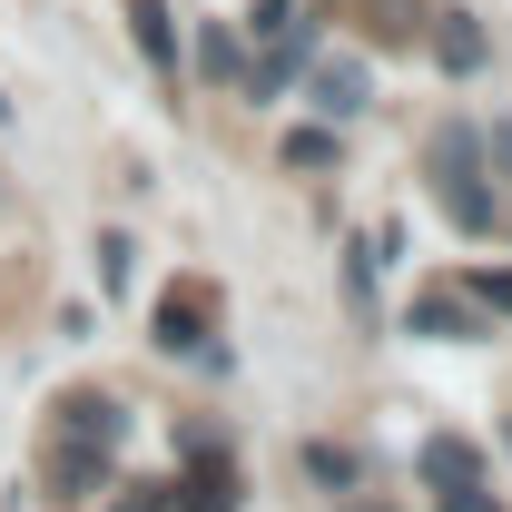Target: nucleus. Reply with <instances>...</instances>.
Masks as SVG:
<instances>
[{
    "label": "nucleus",
    "mask_w": 512,
    "mask_h": 512,
    "mask_svg": "<svg viewBox=\"0 0 512 512\" xmlns=\"http://www.w3.org/2000/svg\"><path fill=\"white\" fill-rule=\"evenodd\" d=\"M434 197H444V217L463 237H493V188H483V138L453 119L434 128Z\"/></svg>",
    "instance_id": "obj_1"
},
{
    "label": "nucleus",
    "mask_w": 512,
    "mask_h": 512,
    "mask_svg": "<svg viewBox=\"0 0 512 512\" xmlns=\"http://www.w3.org/2000/svg\"><path fill=\"white\" fill-rule=\"evenodd\" d=\"M237 463H227V444L217 434H188V473L168 483V512H237Z\"/></svg>",
    "instance_id": "obj_2"
},
{
    "label": "nucleus",
    "mask_w": 512,
    "mask_h": 512,
    "mask_svg": "<svg viewBox=\"0 0 512 512\" xmlns=\"http://www.w3.org/2000/svg\"><path fill=\"white\" fill-rule=\"evenodd\" d=\"M207 316H217V296H207V286H168V296H158V345H168V355H207V365H217Z\"/></svg>",
    "instance_id": "obj_3"
},
{
    "label": "nucleus",
    "mask_w": 512,
    "mask_h": 512,
    "mask_svg": "<svg viewBox=\"0 0 512 512\" xmlns=\"http://www.w3.org/2000/svg\"><path fill=\"white\" fill-rule=\"evenodd\" d=\"M306 60H316V20L296 10V20H286V30L266 40V60H256L247 79H237V89H247V99H276V89H286V79H296V69H306Z\"/></svg>",
    "instance_id": "obj_4"
},
{
    "label": "nucleus",
    "mask_w": 512,
    "mask_h": 512,
    "mask_svg": "<svg viewBox=\"0 0 512 512\" xmlns=\"http://www.w3.org/2000/svg\"><path fill=\"white\" fill-rule=\"evenodd\" d=\"M424 40H434V60H444L453 79H473V69L493 60V30H483L473 10H424Z\"/></svg>",
    "instance_id": "obj_5"
},
{
    "label": "nucleus",
    "mask_w": 512,
    "mask_h": 512,
    "mask_svg": "<svg viewBox=\"0 0 512 512\" xmlns=\"http://www.w3.org/2000/svg\"><path fill=\"white\" fill-rule=\"evenodd\" d=\"M306 99H316L325 119L345 128L355 109H365V99H375V69L355 60V50H335V60H316V79H306Z\"/></svg>",
    "instance_id": "obj_6"
},
{
    "label": "nucleus",
    "mask_w": 512,
    "mask_h": 512,
    "mask_svg": "<svg viewBox=\"0 0 512 512\" xmlns=\"http://www.w3.org/2000/svg\"><path fill=\"white\" fill-rule=\"evenodd\" d=\"M50 493H60V503L109 493V444H79V434H60V444H50Z\"/></svg>",
    "instance_id": "obj_7"
},
{
    "label": "nucleus",
    "mask_w": 512,
    "mask_h": 512,
    "mask_svg": "<svg viewBox=\"0 0 512 512\" xmlns=\"http://www.w3.org/2000/svg\"><path fill=\"white\" fill-rule=\"evenodd\" d=\"M60 434H79V444H109V453H119L128 404H119V394H99V384H79V394H60Z\"/></svg>",
    "instance_id": "obj_8"
},
{
    "label": "nucleus",
    "mask_w": 512,
    "mask_h": 512,
    "mask_svg": "<svg viewBox=\"0 0 512 512\" xmlns=\"http://www.w3.org/2000/svg\"><path fill=\"white\" fill-rule=\"evenodd\" d=\"M414 473H424L434 493H453V483H483V453L463 444V434H424V444H414Z\"/></svg>",
    "instance_id": "obj_9"
},
{
    "label": "nucleus",
    "mask_w": 512,
    "mask_h": 512,
    "mask_svg": "<svg viewBox=\"0 0 512 512\" xmlns=\"http://www.w3.org/2000/svg\"><path fill=\"white\" fill-rule=\"evenodd\" d=\"M404 325H414V335H444V345H473V335H483V306H473V296H414Z\"/></svg>",
    "instance_id": "obj_10"
},
{
    "label": "nucleus",
    "mask_w": 512,
    "mask_h": 512,
    "mask_svg": "<svg viewBox=\"0 0 512 512\" xmlns=\"http://www.w3.org/2000/svg\"><path fill=\"white\" fill-rule=\"evenodd\" d=\"M128 30H138V60L158 79H178V30H168V0H128Z\"/></svg>",
    "instance_id": "obj_11"
},
{
    "label": "nucleus",
    "mask_w": 512,
    "mask_h": 512,
    "mask_svg": "<svg viewBox=\"0 0 512 512\" xmlns=\"http://www.w3.org/2000/svg\"><path fill=\"white\" fill-rule=\"evenodd\" d=\"M197 69H207V79H247V40H237V20H207V30H197Z\"/></svg>",
    "instance_id": "obj_12"
},
{
    "label": "nucleus",
    "mask_w": 512,
    "mask_h": 512,
    "mask_svg": "<svg viewBox=\"0 0 512 512\" xmlns=\"http://www.w3.org/2000/svg\"><path fill=\"white\" fill-rule=\"evenodd\" d=\"M306 483H325V493L345 503V493L365 483V463H355V453H345V444H306Z\"/></svg>",
    "instance_id": "obj_13"
},
{
    "label": "nucleus",
    "mask_w": 512,
    "mask_h": 512,
    "mask_svg": "<svg viewBox=\"0 0 512 512\" xmlns=\"http://www.w3.org/2000/svg\"><path fill=\"white\" fill-rule=\"evenodd\" d=\"M375 40H424V0H365Z\"/></svg>",
    "instance_id": "obj_14"
},
{
    "label": "nucleus",
    "mask_w": 512,
    "mask_h": 512,
    "mask_svg": "<svg viewBox=\"0 0 512 512\" xmlns=\"http://www.w3.org/2000/svg\"><path fill=\"white\" fill-rule=\"evenodd\" d=\"M345 286H355V316L375 325V237H355V247H345Z\"/></svg>",
    "instance_id": "obj_15"
},
{
    "label": "nucleus",
    "mask_w": 512,
    "mask_h": 512,
    "mask_svg": "<svg viewBox=\"0 0 512 512\" xmlns=\"http://www.w3.org/2000/svg\"><path fill=\"white\" fill-rule=\"evenodd\" d=\"M286 168H335V119L296 128V138H286Z\"/></svg>",
    "instance_id": "obj_16"
},
{
    "label": "nucleus",
    "mask_w": 512,
    "mask_h": 512,
    "mask_svg": "<svg viewBox=\"0 0 512 512\" xmlns=\"http://www.w3.org/2000/svg\"><path fill=\"white\" fill-rule=\"evenodd\" d=\"M473 306H493V316H512V266H473Z\"/></svg>",
    "instance_id": "obj_17"
},
{
    "label": "nucleus",
    "mask_w": 512,
    "mask_h": 512,
    "mask_svg": "<svg viewBox=\"0 0 512 512\" xmlns=\"http://www.w3.org/2000/svg\"><path fill=\"white\" fill-rule=\"evenodd\" d=\"M119 286H128V237L109 227V237H99V296H119Z\"/></svg>",
    "instance_id": "obj_18"
},
{
    "label": "nucleus",
    "mask_w": 512,
    "mask_h": 512,
    "mask_svg": "<svg viewBox=\"0 0 512 512\" xmlns=\"http://www.w3.org/2000/svg\"><path fill=\"white\" fill-rule=\"evenodd\" d=\"M444 512H503V493H483V483H453V493H434Z\"/></svg>",
    "instance_id": "obj_19"
},
{
    "label": "nucleus",
    "mask_w": 512,
    "mask_h": 512,
    "mask_svg": "<svg viewBox=\"0 0 512 512\" xmlns=\"http://www.w3.org/2000/svg\"><path fill=\"white\" fill-rule=\"evenodd\" d=\"M109 512H168V483H119V503Z\"/></svg>",
    "instance_id": "obj_20"
},
{
    "label": "nucleus",
    "mask_w": 512,
    "mask_h": 512,
    "mask_svg": "<svg viewBox=\"0 0 512 512\" xmlns=\"http://www.w3.org/2000/svg\"><path fill=\"white\" fill-rule=\"evenodd\" d=\"M286 20H296V0H256V10H247V30H256V40H276Z\"/></svg>",
    "instance_id": "obj_21"
},
{
    "label": "nucleus",
    "mask_w": 512,
    "mask_h": 512,
    "mask_svg": "<svg viewBox=\"0 0 512 512\" xmlns=\"http://www.w3.org/2000/svg\"><path fill=\"white\" fill-rule=\"evenodd\" d=\"M483 158H493V168H512V119H493V138H483Z\"/></svg>",
    "instance_id": "obj_22"
},
{
    "label": "nucleus",
    "mask_w": 512,
    "mask_h": 512,
    "mask_svg": "<svg viewBox=\"0 0 512 512\" xmlns=\"http://www.w3.org/2000/svg\"><path fill=\"white\" fill-rule=\"evenodd\" d=\"M503 453H512V424H503Z\"/></svg>",
    "instance_id": "obj_23"
},
{
    "label": "nucleus",
    "mask_w": 512,
    "mask_h": 512,
    "mask_svg": "<svg viewBox=\"0 0 512 512\" xmlns=\"http://www.w3.org/2000/svg\"><path fill=\"white\" fill-rule=\"evenodd\" d=\"M0 119H10V99H0Z\"/></svg>",
    "instance_id": "obj_24"
}]
</instances>
